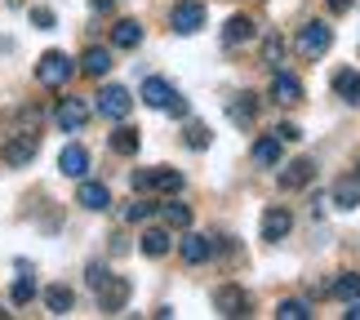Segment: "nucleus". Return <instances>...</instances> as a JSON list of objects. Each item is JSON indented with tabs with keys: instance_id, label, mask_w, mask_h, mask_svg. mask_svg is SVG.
I'll use <instances>...</instances> for the list:
<instances>
[{
	"instance_id": "nucleus-1",
	"label": "nucleus",
	"mask_w": 360,
	"mask_h": 320,
	"mask_svg": "<svg viewBox=\"0 0 360 320\" xmlns=\"http://www.w3.org/2000/svg\"><path fill=\"white\" fill-rule=\"evenodd\" d=\"M143 103L156 107V111H169V116H178V120L187 116V103L178 98V89H174L165 76H147V80H143Z\"/></svg>"
},
{
	"instance_id": "nucleus-2",
	"label": "nucleus",
	"mask_w": 360,
	"mask_h": 320,
	"mask_svg": "<svg viewBox=\"0 0 360 320\" xmlns=\"http://www.w3.org/2000/svg\"><path fill=\"white\" fill-rule=\"evenodd\" d=\"M294 45H298V53L307 63H316V58H325V53H329V45H334V27L321 23V18H316V23H302Z\"/></svg>"
},
{
	"instance_id": "nucleus-3",
	"label": "nucleus",
	"mask_w": 360,
	"mask_h": 320,
	"mask_svg": "<svg viewBox=\"0 0 360 320\" xmlns=\"http://www.w3.org/2000/svg\"><path fill=\"white\" fill-rule=\"evenodd\" d=\"M72 76H76V63L67 58V53H58V49L40 53V63H36V80H40V85H49V89H63Z\"/></svg>"
},
{
	"instance_id": "nucleus-4",
	"label": "nucleus",
	"mask_w": 360,
	"mask_h": 320,
	"mask_svg": "<svg viewBox=\"0 0 360 320\" xmlns=\"http://www.w3.org/2000/svg\"><path fill=\"white\" fill-rule=\"evenodd\" d=\"M94 107H98L107 120H124V116H129V107H134V94L124 89V85H103L98 98H94Z\"/></svg>"
},
{
	"instance_id": "nucleus-5",
	"label": "nucleus",
	"mask_w": 360,
	"mask_h": 320,
	"mask_svg": "<svg viewBox=\"0 0 360 320\" xmlns=\"http://www.w3.org/2000/svg\"><path fill=\"white\" fill-rule=\"evenodd\" d=\"M94 294H98V312L116 316V312H124V302H129V281H124V276H107Z\"/></svg>"
},
{
	"instance_id": "nucleus-6",
	"label": "nucleus",
	"mask_w": 360,
	"mask_h": 320,
	"mask_svg": "<svg viewBox=\"0 0 360 320\" xmlns=\"http://www.w3.org/2000/svg\"><path fill=\"white\" fill-rule=\"evenodd\" d=\"M169 23H174L178 36H196L205 27V5H200V0H178L174 13H169Z\"/></svg>"
},
{
	"instance_id": "nucleus-7",
	"label": "nucleus",
	"mask_w": 360,
	"mask_h": 320,
	"mask_svg": "<svg viewBox=\"0 0 360 320\" xmlns=\"http://www.w3.org/2000/svg\"><path fill=\"white\" fill-rule=\"evenodd\" d=\"M36 147H40L36 134H22V129H18L5 147H0V160H5L9 169H18V165H32V160H36Z\"/></svg>"
},
{
	"instance_id": "nucleus-8",
	"label": "nucleus",
	"mask_w": 360,
	"mask_h": 320,
	"mask_svg": "<svg viewBox=\"0 0 360 320\" xmlns=\"http://www.w3.org/2000/svg\"><path fill=\"white\" fill-rule=\"evenodd\" d=\"M85 120H89V103L85 98H63L58 107H53V124H58L63 134H76Z\"/></svg>"
},
{
	"instance_id": "nucleus-9",
	"label": "nucleus",
	"mask_w": 360,
	"mask_h": 320,
	"mask_svg": "<svg viewBox=\"0 0 360 320\" xmlns=\"http://www.w3.org/2000/svg\"><path fill=\"white\" fill-rule=\"evenodd\" d=\"M214 307L223 316H249V294L240 285H218L214 289Z\"/></svg>"
},
{
	"instance_id": "nucleus-10",
	"label": "nucleus",
	"mask_w": 360,
	"mask_h": 320,
	"mask_svg": "<svg viewBox=\"0 0 360 320\" xmlns=\"http://www.w3.org/2000/svg\"><path fill=\"white\" fill-rule=\"evenodd\" d=\"M271 98L281 103V107H298V103H302V80L276 67V76H271Z\"/></svg>"
},
{
	"instance_id": "nucleus-11",
	"label": "nucleus",
	"mask_w": 360,
	"mask_h": 320,
	"mask_svg": "<svg viewBox=\"0 0 360 320\" xmlns=\"http://www.w3.org/2000/svg\"><path fill=\"white\" fill-rule=\"evenodd\" d=\"M289 231H294V214H289L285 205H271V210L262 214V241H285Z\"/></svg>"
},
{
	"instance_id": "nucleus-12",
	"label": "nucleus",
	"mask_w": 360,
	"mask_h": 320,
	"mask_svg": "<svg viewBox=\"0 0 360 320\" xmlns=\"http://www.w3.org/2000/svg\"><path fill=\"white\" fill-rule=\"evenodd\" d=\"M311 178H316V160L298 156V160H289L285 169H281V187H285V191H298V187H307Z\"/></svg>"
},
{
	"instance_id": "nucleus-13",
	"label": "nucleus",
	"mask_w": 360,
	"mask_h": 320,
	"mask_svg": "<svg viewBox=\"0 0 360 320\" xmlns=\"http://www.w3.org/2000/svg\"><path fill=\"white\" fill-rule=\"evenodd\" d=\"M178 254H183V262H191V267H196V262H210L214 258V241L210 236H183V241H178Z\"/></svg>"
},
{
	"instance_id": "nucleus-14",
	"label": "nucleus",
	"mask_w": 360,
	"mask_h": 320,
	"mask_svg": "<svg viewBox=\"0 0 360 320\" xmlns=\"http://www.w3.org/2000/svg\"><path fill=\"white\" fill-rule=\"evenodd\" d=\"M58 169H63L67 178H85V174H89V151L80 147V143L63 147V156H58Z\"/></svg>"
},
{
	"instance_id": "nucleus-15",
	"label": "nucleus",
	"mask_w": 360,
	"mask_h": 320,
	"mask_svg": "<svg viewBox=\"0 0 360 320\" xmlns=\"http://www.w3.org/2000/svg\"><path fill=\"white\" fill-rule=\"evenodd\" d=\"M76 200L85 205V210H94V214H103L107 205H112V191H107L103 183H94V178H85V183H80V191H76Z\"/></svg>"
},
{
	"instance_id": "nucleus-16",
	"label": "nucleus",
	"mask_w": 360,
	"mask_h": 320,
	"mask_svg": "<svg viewBox=\"0 0 360 320\" xmlns=\"http://www.w3.org/2000/svg\"><path fill=\"white\" fill-rule=\"evenodd\" d=\"M254 36H258V27H254L249 13H236V18H227V27H223V45H245V40H254Z\"/></svg>"
},
{
	"instance_id": "nucleus-17",
	"label": "nucleus",
	"mask_w": 360,
	"mask_h": 320,
	"mask_svg": "<svg viewBox=\"0 0 360 320\" xmlns=\"http://www.w3.org/2000/svg\"><path fill=\"white\" fill-rule=\"evenodd\" d=\"M227 116H231V124L249 129V124H254V116H258V98H254V94H236V98L227 103Z\"/></svg>"
},
{
	"instance_id": "nucleus-18",
	"label": "nucleus",
	"mask_w": 360,
	"mask_h": 320,
	"mask_svg": "<svg viewBox=\"0 0 360 320\" xmlns=\"http://www.w3.org/2000/svg\"><path fill=\"white\" fill-rule=\"evenodd\" d=\"M80 72H85V76H107V72H112V49L89 45L85 58H80Z\"/></svg>"
},
{
	"instance_id": "nucleus-19",
	"label": "nucleus",
	"mask_w": 360,
	"mask_h": 320,
	"mask_svg": "<svg viewBox=\"0 0 360 320\" xmlns=\"http://www.w3.org/2000/svg\"><path fill=\"white\" fill-rule=\"evenodd\" d=\"M112 45L116 49H138V45H143V27H138L134 18H120L112 27Z\"/></svg>"
},
{
	"instance_id": "nucleus-20",
	"label": "nucleus",
	"mask_w": 360,
	"mask_h": 320,
	"mask_svg": "<svg viewBox=\"0 0 360 320\" xmlns=\"http://www.w3.org/2000/svg\"><path fill=\"white\" fill-rule=\"evenodd\" d=\"M169 249H174V236L165 231V227H147V231H143V254H147V258H165Z\"/></svg>"
},
{
	"instance_id": "nucleus-21",
	"label": "nucleus",
	"mask_w": 360,
	"mask_h": 320,
	"mask_svg": "<svg viewBox=\"0 0 360 320\" xmlns=\"http://www.w3.org/2000/svg\"><path fill=\"white\" fill-rule=\"evenodd\" d=\"M334 94H338V98H347L352 107H360V72L342 67V72L334 76Z\"/></svg>"
},
{
	"instance_id": "nucleus-22",
	"label": "nucleus",
	"mask_w": 360,
	"mask_h": 320,
	"mask_svg": "<svg viewBox=\"0 0 360 320\" xmlns=\"http://www.w3.org/2000/svg\"><path fill=\"white\" fill-rule=\"evenodd\" d=\"M334 205L338 210H356L360 205V178H338L334 183Z\"/></svg>"
},
{
	"instance_id": "nucleus-23",
	"label": "nucleus",
	"mask_w": 360,
	"mask_h": 320,
	"mask_svg": "<svg viewBox=\"0 0 360 320\" xmlns=\"http://www.w3.org/2000/svg\"><path fill=\"white\" fill-rule=\"evenodd\" d=\"M72 302H76V294H72L67 285H49V289H45V307H49L53 316H67V312H72Z\"/></svg>"
},
{
	"instance_id": "nucleus-24",
	"label": "nucleus",
	"mask_w": 360,
	"mask_h": 320,
	"mask_svg": "<svg viewBox=\"0 0 360 320\" xmlns=\"http://www.w3.org/2000/svg\"><path fill=\"white\" fill-rule=\"evenodd\" d=\"M254 165H262V169H267V165H281V138H258L254 143Z\"/></svg>"
},
{
	"instance_id": "nucleus-25",
	"label": "nucleus",
	"mask_w": 360,
	"mask_h": 320,
	"mask_svg": "<svg viewBox=\"0 0 360 320\" xmlns=\"http://www.w3.org/2000/svg\"><path fill=\"white\" fill-rule=\"evenodd\" d=\"M151 191L178 196V191H183V174H178V169H151Z\"/></svg>"
},
{
	"instance_id": "nucleus-26",
	"label": "nucleus",
	"mask_w": 360,
	"mask_h": 320,
	"mask_svg": "<svg viewBox=\"0 0 360 320\" xmlns=\"http://www.w3.org/2000/svg\"><path fill=\"white\" fill-rule=\"evenodd\" d=\"M160 222H165V227H178V231H183L187 222H191V210H187L183 200H165V205H160Z\"/></svg>"
},
{
	"instance_id": "nucleus-27",
	"label": "nucleus",
	"mask_w": 360,
	"mask_h": 320,
	"mask_svg": "<svg viewBox=\"0 0 360 320\" xmlns=\"http://www.w3.org/2000/svg\"><path fill=\"white\" fill-rule=\"evenodd\" d=\"M138 143H143V138H138V129H129V124H120V129L112 134V151H116V156H138Z\"/></svg>"
},
{
	"instance_id": "nucleus-28",
	"label": "nucleus",
	"mask_w": 360,
	"mask_h": 320,
	"mask_svg": "<svg viewBox=\"0 0 360 320\" xmlns=\"http://www.w3.org/2000/svg\"><path fill=\"white\" fill-rule=\"evenodd\" d=\"M183 143L191 147V151H205L214 143V134H210V124H200V120H187V129H183Z\"/></svg>"
},
{
	"instance_id": "nucleus-29",
	"label": "nucleus",
	"mask_w": 360,
	"mask_h": 320,
	"mask_svg": "<svg viewBox=\"0 0 360 320\" xmlns=\"http://www.w3.org/2000/svg\"><path fill=\"white\" fill-rule=\"evenodd\" d=\"M334 298H342V302L360 298V271H338V281H334Z\"/></svg>"
},
{
	"instance_id": "nucleus-30",
	"label": "nucleus",
	"mask_w": 360,
	"mask_h": 320,
	"mask_svg": "<svg viewBox=\"0 0 360 320\" xmlns=\"http://www.w3.org/2000/svg\"><path fill=\"white\" fill-rule=\"evenodd\" d=\"M32 294H36V281H32V276H27V267H22V276H18V281L9 285V298H13V302L22 307V302H32Z\"/></svg>"
},
{
	"instance_id": "nucleus-31",
	"label": "nucleus",
	"mask_w": 360,
	"mask_h": 320,
	"mask_svg": "<svg viewBox=\"0 0 360 320\" xmlns=\"http://www.w3.org/2000/svg\"><path fill=\"white\" fill-rule=\"evenodd\" d=\"M276 316H281V320H307L311 307H307V302H298V298H285L281 307H276Z\"/></svg>"
},
{
	"instance_id": "nucleus-32",
	"label": "nucleus",
	"mask_w": 360,
	"mask_h": 320,
	"mask_svg": "<svg viewBox=\"0 0 360 320\" xmlns=\"http://www.w3.org/2000/svg\"><path fill=\"white\" fill-rule=\"evenodd\" d=\"M281 58H285V40L281 36H267V40H262V63L281 67Z\"/></svg>"
},
{
	"instance_id": "nucleus-33",
	"label": "nucleus",
	"mask_w": 360,
	"mask_h": 320,
	"mask_svg": "<svg viewBox=\"0 0 360 320\" xmlns=\"http://www.w3.org/2000/svg\"><path fill=\"white\" fill-rule=\"evenodd\" d=\"M151 214H156V205H151V200H134L129 210H124V222H147Z\"/></svg>"
},
{
	"instance_id": "nucleus-34",
	"label": "nucleus",
	"mask_w": 360,
	"mask_h": 320,
	"mask_svg": "<svg viewBox=\"0 0 360 320\" xmlns=\"http://www.w3.org/2000/svg\"><path fill=\"white\" fill-rule=\"evenodd\" d=\"M85 281H89V289H98L107 281V267H103V262H89V267H85Z\"/></svg>"
},
{
	"instance_id": "nucleus-35",
	"label": "nucleus",
	"mask_w": 360,
	"mask_h": 320,
	"mask_svg": "<svg viewBox=\"0 0 360 320\" xmlns=\"http://www.w3.org/2000/svg\"><path fill=\"white\" fill-rule=\"evenodd\" d=\"M276 138H281V143H298V138H302V129H298V124H276Z\"/></svg>"
},
{
	"instance_id": "nucleus-36",
	"label": "nucleus",
	"mask_w": 360,
	"mask_h": 320,
	"mask_svg": "<svg viewBox=\"0 0 360 320\" xmlns=\"http://www.w3.org/2000/svg\"><path fill=\"white\" fill-rule=\"evenodd\" d=\"M32 27H40V32H49V27H53V13H49V9H32Z\"/></svg>"
},
{
	"instance_id": "nucleus-37",
	"label": "nucleus",
	"mask_w": 360,
	"mask_h": 320,
	"mask_svg": "<svg viewBox=\"0 0 360 320\" xmlns=\"http://www.w3.org/2000/svg\"><path fill=\"white\" fill-rule=\"evenodd\" d=\"M129 183H134V191H151V169H138Z\"/></svg>"
},
{
	"instance_id": "nucleus-38",
	"label": "nucleus",
	"mask_w": 360,
	"mask_h": 320,
	"mask_svg": "<svg viewBox=\"0 0 360 320\" xmlns=\"http://www.w3.org/2000/svg\"><path fill=\"white\" fill-rule=\"evenodd\" d=\"M356 5V0H329V13H347Z\"/></svg>"
},
{
	"instance_id": "nucleus-39",
	"label": "nucleus",
	"mask_w": 360,
	"mask_h": 320,
	"mask_svg": "<svg viewBox=\"0 0 360 320\" xmlns=\"http://www.w3.org/2000/svg\"><path fill=\"white\" fill-rule=\"evenodd\" d=\"M342 316H347V320H360V298H352V302H347V312H342Z\"/></svg>"
},
{
	"instance_id": "nucleus-40",
	"label": "nucleus",
	"mask_w": 360,
	"mask_h": 320,
	"mask_svg": "<svg viewBox=\"0 0 360 320\" xmlns=\"http://www.w3.org/2000/svg\"><path fill=\"white\" fill-rule=\"evenodd\" d=\"M89 5H94V9H98V13H107V9H112V5H116V0H89Z\"/></svg>"
}]
</instances>
